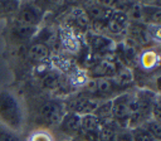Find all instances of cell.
Here are the masks:
<instances>
[{"instance_id":"cell-6","label":"cell","mask_w":161,"mask_h":141,"mask_svg":"<svg viewBox=\"0 0 161 141\" xmlns=\"http://www.w3.org/2000/svg\"><path fill=\"white\" fill-rule=\"evenodd\" d=\"M121 86L111 77L96 78L94 79V94L98 97H106L114 93Z\"/></svg>"},{"instance_id":"cell-4","label":"cell","mask_w":161,"mask_h":141,"mask_svg":"<svg viewBox=\"0 0 161 141\" xmlns=\"http://www.w3.org/2000/svg\"><path fill=\"white\" fill-rule=\"evenodd\" d=\"M65 115V107L59 101H47L39 108V117L47 126H58Z\"/></svg>"},{"instance_id":"cell-1","label":"cell","mask_w":161,"mask_h":141,"mask_svg":"<svg viewBox=\"0 0 161 141\" xmlns=\"http://www.w3.org/2000/svg\"><path fill=\"white\" fill-rule=\"evenodd\" d=\"M0 125L15 133L23 130L24 116L21 104L9 91H0Z\"/></svg>"},{"instance_id":"cell-11","label":"cell","mask_w":161,"mask_h":141,"mask_svg":"<svg viewBox=\"0 0 161 141\" xmlns=\"http://www.w3.org/2000/svg\"><path fill=\"white\" fill-rule=\"evenodd\" d=\"M118 127L119 126L112 120L103 122L98 131V141H116L119 135Z\"/></svg>"},{"instance_id":"cell-13","label":"cell","mask_w":161,"mask_h":141,"mask_svg":"<svg viewBox=\"0 0 161 141\" xmlns=\"http://www.w3.org/2000/svg\"><path fill=\"white\" fill-rule=\"evenodd\" d=\"M102 123H103V122H102L94 113H89V115L80 116V131H86V132H97V133H98V131H99Z\"/></svg>"},{"instance_id":"cell-12","label":"cell","mask_w":161,"mask_h":141,"mask_svg":"<svg viewBox=\"0 0 161 141\" xmlns=\"http://www.w3.org/2000/svg\"><path fill=\"white\" fill-rule=\"evenodd\" d=\"M142 21L150 23L151 25H160L161 21V8L156 5L142 4Z\"/></svg>"},{"instance_id":"cell-16","label":"cell","mask_w":161,"mask_h":141,"mask_svg":"<svg viewBox=\"0 0 161 141\" xmlns=\"http://www.w3.org/2000/svg\"><path fill=\"white\" fill-rule=\"evenodd\" d=\"M140 63L145 69H152L158 64V54L155 50H145L140 55Z\"/></svg>"},{"instance_id":"cell-10","label":"cell","mask_w":161,"mask_h":141,"mask_svg":"<svg viewBox=\"0 0 161 141\" xmlns=\"http://www.w3.org/2000/svg\"><path fill=\"white\" fill-rule=\"evenodd\" d=\"M50 54V49L48 47V44H44V43H40V42H34L29 49H28V57L29 59L36 62V63H40L43 60H45Z\"/></svg>"},{"instance_id":"cell-18","label":"cell","mask_w":161,"mask_h":141,"mask_svg":"<svg viewBox=\"0 0 161 141\" xmlns=\"http://www.w3.org/2000/svg\"><path fill=\"white\" fill-rule=\"evenodd\" d=\"M130 136H131V140H132V141H155V140L151 137V135H150L145 128H142L141 126L131 128Z\"/></svg>"},{"instance_id":"cell-15","label":"cell","mask_w":161,"mask_h":141,"mask_svg":"<svg viewBox=\"0 0 161 141\" xmlns=\"http://www.w3.org/2000/svg\"><path fill=\"white\" fill-rule=\"evenodd\" d=\"M92 72L96 78H103V77H109L111 74H113L116 69H114L113 63L107 62V60H99L92 68Z\"/></svg>"},{"instance_id":"cell-8","label":"cell","mask_w":161,"mask_h":141,"mask_svg":"<svg viewBox=\"0 0 161 141\" xmlns=\"http://www.w3.org/2000/svg\"><path fill=\"white\" fill-rule=\"evenodd\" d=\"M87 40L89 43V47L94 53H104L109 52L113 47V40L107 38L106 35L102 34H94V33H88L87 34Z\"/></svg>"},{"instance_id":"cell-19","label":"cell","mask_w":161,"mask_h":141,"mask_svg":"<svg viewBox=\"0 0 161 141\" xmlns=\"http://www.w3.org/2000/svg\"><path fill=\"white\" fill-rule=\"evenodd\" d=\"M28 141H54V137L49 131L39 128L30 133V136L28 137Z\"/></svg>"},{"instance_id":"cell-20","label":"cell","mask_w":161,"mask_h":141,"mask_svg":"<svg viewBox=\"0 0 161 141\" xmlns=\"http://www.w3.org/2000/svg\"><path fill=\"white\" fill-rule=\"evenodd\" d=\"M0 141H20V137L18 133L0 125Z\"/></svg>"},{"instance_id":"cell-5","label":"cell","mask_w":161,"mask_h":141,"mask_svg":"<svg viewBox=\"0 0 161 141\" xmlns=\"http://www.w3.org/2000/svg\"><path fill=\"white\" fill-rule=\"evenodd\" d=\"M58 126L63 133L73 137L80 130V116L74 112H65Z\"/></svg>"},{"instance_id":"cell-21","label":"cell","mask_w":161,"mask_h":141,"mask_svg":"<svg viewBox=\"0 0 161 141\" xmlns=\"http://www.w3.org/2000/svg\"><path fill=\"white\" fill-rule=\"evenodd\" d=\"M59 84V77L57 73H48L44 78H43V86L47 88H55Z\"/></svg>"},{"instance_id":"cell-2","label":"cell","mask_w":161,"mask_h":141,"mask_svg":"<svg viewBox=\"0 0 161 141\" xmlns=\"http://www.w3.org/2000/svg\"><path fill=\"white\" fill-rule=\"evenodd\" d=\"M42 19H43V11L36 4L20 3L19 6H18V10L15 13L14 21H16L19 24H23V25L38 28Z\"/></svg>"},{"instance_id":"cell-22","label":"cell","mask_w":161,"mask_h":141,"mask_svg":"<svg viewBox=\"0 0 161 141\" xmlns=\"http://www.w3.org/2000/svg\"><path fill=\"white\" fill-rule=\"evenodd\" d=\"M116 141H132V140H131L130 132H125V133H119L118 137L116 138Z\"/></svg>"},{"instance_id":"cell-3","label":"cell","mask_w":161,"mask_h":141,"mask_svg":"<svg viewBox=\"0 0 161 141\" xmlns=\"http://www.w3.org/2000/svg\"><path fill=\"white\" fill-rule=\"evenodd\" d=\"M131 93H122L111 99V120L118 126H127L130 118Z\"/></svg>"},{"instance_id":"cell-17","label":"cell","mask_w":161,"mask_h":141,"mask_svg":"<svg viewBox=\"0 0 161 141\" xmlns=\"http://www.w3.org/2000/svg\"><path fill=\"white\" fill-rule=\"evenodd\" d=\"M142 128H145L150 135L151 137L155 140V141H160L161 140V125L158 121H155L152 118L147 120L146 122H143L141 125Z\"/></svg>"},{"instance_id":"cell-7","label":"cell","mask_w":161,"mask_h":141,"mask_svg":"<svg viewBox=\"0 0 161 141\" xmlns=\"http://www.w3.org/2000/svg\"><path fill=\"white\" fill-rule=\"evenodd\" d=\"M101 102L96 98H92V97H80L78 99H75L73 103H72V111L70 112H74L79 116H84V115H89V113H93L98 104Z\"/></svg>"},{"instance_id":"cell-14","label":"cell","mask_w":161,"mask_h":141,"mask_svg":"<svg viewBox=\"0 0 161 141\" xmlns=\"http://www.w3.org/2000/svg\"><path fill=\"white\" fill-rule=\"evenodd\" d=\"M83 11L86 13V15H87V18L89 20L92 19L93 23H96V21H101V20L106 19V16H107V14H108L109 10L104 9L99 3H94V4L87 5Z\"/></svg>"},{"instance_id":"cell-9","label":"cell","mask_w":161,"mask_h":141,"mask_svg":"<svg viewBox=\"0 0 161 141\" xmlns=\"http://www.w3.org/2000/svg\"><path fill=\"white\" fill-rule=\"evenodd\" d=\"M36 33H38V28L23 25V24H19L16 21H14V24L10 29V35L15 42L31 40L36 35Z\"/></svg>"}]
</instances>
